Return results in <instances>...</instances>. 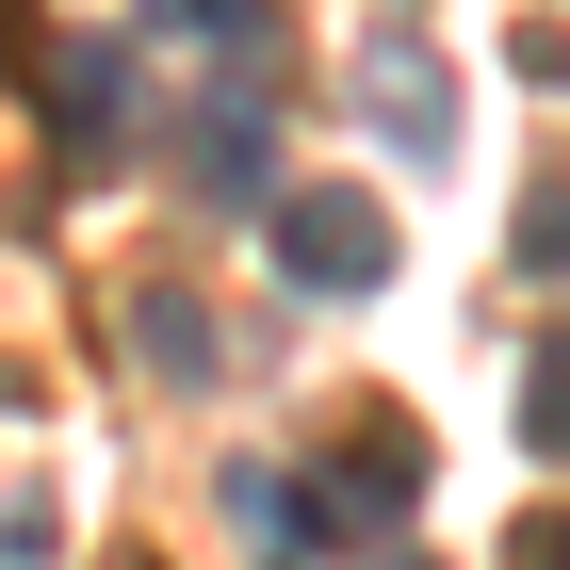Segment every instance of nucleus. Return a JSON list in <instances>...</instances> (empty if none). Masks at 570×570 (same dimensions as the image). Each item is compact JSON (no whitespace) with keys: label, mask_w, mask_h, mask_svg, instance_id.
Segmentation results:
<instances>
[{"label":"nucleus","mask_w":570,"mask_h":570,"mask_svg":"<svg viewBox=\"0 0 570 570\" xmlns=\"http://www.w3.org/2000/svg\"><path fill=\"white\" fill-rule=\"evenodd\" d=\"M277 262H294L309 294H375V277H392V213H375L358 179H309V196H277Z\"/></svg>","instance_id":"nucleus-1"},{"label":"nucleus","mask_w":570,"mask_h":570,"mask_svg":"<svg viewBox=\"0 0 570 570\" xmlns=\"http://www.w3.org/2000/svg\"><path fill=\"white\" fill-rule=\"evenodd\" d=\"M407 489H424V440H407V424H358L343 456H326V538H392Z\"/></svg>","instance_id":"nucleus-2"},{"label":"nucleus","mask_w":570,"mask_h":570,"mask_svg":"<svg viewBox=\"0 0 570 570\" xmlns=\"http://www.w3.org/2000/svg\"><path fill=\"white\" fill-rule=\"evenodd\" d=\"M262 164H277V115L245 82L228 98H196V131H179V179H196V196H262Z\"/></svg>","instance_id":"nucleus-3"},{"label":"nucleus","mask_w":570,"mask_h":570,"mask_svg":"<svg viewBox=\"0 0 570 570\" xmlns=\"http://www.w3.org/2000/svg\"><path fill=\"white\" fill-rule=\"evenodd\" d=\"M228 522H245V554H262V570H309V538H326V489L245 456V473H228Z\"/></svg>","instance_id":"nucleus-4"},{"label":"nucleus","mask_w":570,"mask_h":570,"mask_svg":"<svg viewBox=\"0 0 570 570\" xmlns=\"http://www.w3.org/2000/svg\"><path fill=\"white\" fill-rule=\"evenodd\" d=\"M147 33H164V49H213L228 82H262V66H277V0H147Z\"/></svg>","instance_id":"nucleus-5"},{"label":"nucleus","mask_w":570,"mask_h":570,"mask_svg":"<svg viewBox=\"0 0 570 570\" xmlns=\"http://www.w3.org/2000/svg\"><path fill=\"white\" fill-rule=\"evenodd\" d=\"M115 98H131V49H115V33H66V49H49V115H66L82 164H98V131H115Z\"/></svg>","instance_id":"nucleus-6"},{"label":"nucleus","mask_w":570,"mask_h":570,"mask_svg":"<svg viewBox=\"0 0 570 570\" xmlns=\"http://www.w3.org/2000/svg\"><path fill=\"white\" fill-rule=\"evenodd\" d=\"M131 358L164 375V392H213V309L179 294V277H147V294H131Z\"/></svg>","instance_id":"nucleus-7"},{"label":"nucleus","mask_w":570,"mask_h":570,"mask_svg":"<svg viewBox=\"0 0 570 570\" xmlns=\"http://www.w3.org/2000/svg\"><path fill=\"white\" fill-rule=\"evenodd\" d=\"M375 115H392V131L424 147V164L456 147V115H440V66H424V49H375Z\"/></svg>","instance_id":"nucleus-8"},{"label":"nucleus","mask_w":570,"mask_h":570,"mask_svg":"<svg viewBox=\"0 0 570 570\" xmlns=\"http://www.w3.org/2000/svg\"><path fill=\"white\" fill-rule=\"evenodd\" d=\"M522 456H570V326L522 358Z\"/></svg>","instance_id":"nucleus-9"},{"label":"nucleus","mask_w":570,"mask_h":570,"mask_svg":"<svg viewBox=\"0 0 570 570\" xmlns=\"http://www.w3.org/2000/svg\"><path fill=\"white\" fill-rule=\"evenodd\" d=\"M522 262H538V277H570V164L522 196Z\"/></svg>","instance_id":"nucleus-10"},{"label":"nucleus","mask_w":570,"mask_h":570,"mask_svg":"<svg viewBox=\"0 0 570 570\" xmlns=\"http://www.w3.org/2000/svg\"><path fill=\"white\" fill-rule=\"evenodd\" d=\"M49 538H66L49 505H0V570H49Z\"/></svg>","instance_id":"nucleus-11"},{"label":"nucleus","mask_w":570,"mask_h":570,"mask_svg":"<svg viewBox=\"0 0 570 570\" xmlns=\"http://www.w3.org/2000/svg\"><path fill=\"white\" fill-rule=\"evenodd\" d=\"M522 570H570V505H538V522H522Z\"/></svg>","instance_id":"nucleus-12"},{"label":"nucleus","mask_w":570,"mask_h":570,"mask_svg":"<svg viewBox=\"0 0 570 570\" xmlns=\"http://www.w3.org/2000/svg\"><path fill=\"white\" fill-rule=\"evenodd\" d=\"M17 49H33V0H0V66H17Z\"/></svg>","instance_id":"nucleus-13"},{"label":"nucleus","mask_w":570,"mask_h":570,"mask_svg":"<svg viewBox=\"0 0 570 570\" xmlns=\"http://www.w3.org/2000/svg\"><path fill=\"white\" fill-rule=\"evenodd\" d=\"M375 570H424V554H375Z\"/></svg>","instance_id":"nucleus-14"}]
</instances>
